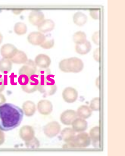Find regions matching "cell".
Instances as JSON below:
<instances>
[{"instance_id": "6da1fadb", "label": "cell", "mask_w": 125, "mask_h": 156, "mask_svg": "<svg viewBox=\"0 0 125 156\" xmlns=\"http://www.w3.org/2000/svg\"><path fill=\"white\" fill-rule=\"evenodd\" d=\"M23 110L11 103L0 105V129L9 131L18 127L23 119Z\"/></svg>"}, {"instance_id": "7a4b0ae2", "label": "cell", "mask_w": 125, "mask_h": 156, "mask_svg": "<svg viewBox=\"0 0 125 156\" xmlns=\"http://www.w3.org/2000/svg\"><path fill=\"white\" fill-rule=\"evenodd\" d=\"M37 67L34 62L29 59L25 65L20 68L18 72L20 76L19 83L20 85L35 76L37 71Z\"/></svg>"}, {"instance_id": "3957f363", "label": "cell", "mask_w": 125, "mask_h": 156, "mask_svg": "<svg viewBox=\"0 0 125 156\" xmlns=\"http://www.w3.org/2000/svg\"><path fill=\"white\" fill-rule=\"evenodd\" d=\"M38 90L44 96H52L57 90V87L53 79L39 82Z\"/></svg>"}, {"instance_id": "277c9868", "label": "cell", "mask_w": 125, "mask_h": 156, "mask_svg": "<svg viewBox=\"0 0 125 156\" xmlns=\"http://www.w3.org/2000/svg\"><path fill=\"white\" fill-rule=\"evenodd\" d=\"M91 139L89 134L86 132H81L75 136L73 140L68 144L72 147L86 148L91 144Z\"/></svg>"}, {"instance_id": "5b68a950", "label": "cell", "mask_w": 125, "mask_h": 156, "mask_svg": "<svg viewBox=\"0 0 125 156\" xmlns=\"http://www.w3.org/2000/svg\"><path fill=\"white\" fill-rule=\"evenodd\" d=\"M66 67L68 73H79L84 69V64L82 60L78 57H70L67 59Z\"/></svg>"}, {"instance_id": "8992f818", "label": "cell", "mask_w": 125, "mask_h": 156, "mask_svg": "<svg viewBox=\"0 0 125 156\" xmlns=\"http://www.w3.org/2000/svg\"><path fill=\"white\" fill-rule=\"evenodd\" d=\"M61 126L57 121H52L45 125L43 132L46 136L48 138L55 137L61 132Z\"/></svg>"}, {"instance_id": "52a82bcc", "label": "cell", "mask_w": 125, "mask_h": 156, "mask_svg": "<svg viewBox=\"0 0 125 156\" xmlns=\"http://www.w3.org/2000/svg\"><path fill=\"white\" fill-rule=\"evenodd\" d=\"M62 97L66 103L72 104L77 101L78 92L76 89L69 87H66L62 91Z\"/></svg>"}, {"instance_id": "ba28073f", "label": "cell", "mask_w": 125, "mask_h": 156, "mask_svg": "<svg viewBox=\"0 0 125 156\" xmlns=\"http://www.w3.org/2000/svg\"><path fill=\"white\" fill-rule=\"evenodd\" d=\"M38 85L39 81L36 78L35 76H34L21 85V87L23 92L30 94L35 92L38 90Z\"/></svg>"}, {"instance_id": "9c48e42d", "label": "cell", "mask_w": 125, "mask_h": 156, "mask_svg": "<svg viewBox=\"0 0 125 156\" xmlns=\"http://www.w3.org/2000/svg\"><path fill=\"white\" fill-rule=\"evenodd\" d=\"M77 112L74 110L67 109L62 112L60 116V120L65 126H71L73 121L77 118Z\"/></svg>"}, {"instance_id": "30bf717a", "label": "cell", "mask_w": 125, "mask_h": 156, "mask_svg": "<svg viewBox=\"0 0 125 156\" xmlns=\"http://www.w3.org/2000/svg\"><path fill=\"white\" fill-rule=\"evenodd\" d=\"M38 110L40 114L43 115H49L53 111L52 103L47 99L40 100L37 105Z\"/></svg>"}, {"instance_id": "8fae6325", "label": "cell", "mask_w": 125, "mask_h": 156, "mask_svg": "<svg viewBox=\"0 0 125 156\" xmlns=\"http://www.w3.org/2000/svg\"><path fill=\"white\" fill-rule=\"evenodd\" d=\"M34 130L30 126H23L20 129V136L22 140L27 142L32 140L34 137Z\"/></svg>"}, {"instance_id": "7c38bea8", "label": "cell", "mask_w": 125, "mask_h": 156, "mask_svg": "<svg viewBox=\"0 0 125 156\" xmlns=\"http://www.w3.org/2000/svg\"><path fill=\"white\" fill-rule=\"evenodd\" d=\"M18 49L16 47L10 43H7L3 45L0 50V53L3 58L11 59L14 56Z\"/></svg>"}, {"instance_id": "4fadbf2b", "label": "cell", "mask_w": 125, "mask_h": 156, "mask_svg": "<svg viewBox=\"0 0 125 156\" xmlns=\"http://www.w3.org/2000/svg\"><path fill=\"white\" fill-rule=\"evenodd\" d=\"M45 40V36L40 32H31L27 37L28 42L34 46H40Z\"/></svg>"}, {"instance_id": "5bb4252c", "label": "cell", "mask_w": 125, "mask_h": 156, "mask_svg": "<svg viewBox=\"0 0 125 156\" xmlns=\"http://www.w3.org/2000/svg\"><path fill=\"white\" fill-rule=\"evenodd\" d=\"M34 62L37 67L38 66L42 69L48 68L51 64V59L50 57L44 54H40L38 55L35 58Z\"/></svg>"}, {"instance_id": "9a60e30c", "label": "cell", "mask_w": 125, "mask_h": 156, "mask_svg": "<svg viewBox=\"0 0 125 156\" xmlns=\"http://www.w3.org/2000/svg\"><path fill=\"white\" fill-rule=\"evenodd\" d=\"M44 20V14L39 10H34L29 15V21L33 26H38Z\"/></svg>"}, {"instance_id": "2e32d148", "label": "cell", "mask_w": 125, "mask_h": 156, "mask_svg": "<svg viewBox=\"0 0 125 156\" xmlns=\"http://www.w3.org/2000/svg\"><path fill=\"white\" fill-rule=\"evenodd\" d=\"M72 128L75 132L81 133L87 129L88 124L85 119L77 118L72 123Z\"/></svg>"}, {"instance_id": "e0dca14e", "label": "cell", "mask_w": 125, "mask_h": 156, "mask_svg": "<svg viewBox=\"0 0 125 156\" xmlns=\"http://www.w3.org/2000/svg\"><path fill=\"white\" fill-rule=\"evenodd\" d=\"M55 24L52 20L50 19L44 20L38 26V30L41 33H47L53 30Z\"/></svg>"}, {"instance_id": "ac0fdd59", "label": "cell", "mask_w": 125, "mask_h": 156, "mask_svg": "<svg viewBox=\"0 0 125 156\" xmlns=\"http://www.w3.org/2000/svg\"><path fill=\"white\" fill-rule=\"evenodd\" d=\"M22 108L23 113L26 117H32V115H34L36 112V104L34 102L31 101H27L24 102Z\"/></svg>"}, {"instance_id": "d6986e66", "label": "cell", "mask_w": 125, "mask_h": 156, "mask_svg": "<svg viewBox=\"0 0 125 156\" xmlns=\"http://www.w3.org/2000/svg\"><path fill=\"white\" fill-rule=\"evenodd\" d=\"M92 142L93 147L98 148L100 145V128L97 126L92 128L89 132V134Z\"/></svg>"}, {"instance_id": "ffe728a7", "label": "cell", "mask_w": 125, "mask_h": 156, "mask_svg": "<svg viewBox=\"0 0 125 156\" xmlns=\"http://www.w3.org/2000/svg\"><path fill=\"white\" fill-rule=\"evenodd\" d=\"M75 133L73 128H65L61 132V137L65 143H68L73 140L76 136Z\"/></svg>"}, {"instance_id": "44dd1931", "label": "cell", "mask_w": 125, "mask_h": 156, "mask_svg": "<svg viewBox=\"0 0 125 156\" xmlns=\"http://www.w3.org/2000/svg\"><path fill=\"white\" fill-rule=\"evenodd\" d=\"M77 116L82 119H87L91 117L92 114V110L87 105H81L77 109Z\"/></svg>"}, {"instance_id": "7402d4cb", "label": "cell", "mask_w": 125, "mask_h": 156, "mask_svg": "<svg viewBox=\"0 0 125 156\" xmlns=\"http://www.w3.org/2000/svg\"><path fill=\"white\" fill-rule=\"evenodd\" d=\"M12 63L16 64H25L28 61V57L25 52L17 50L14 56L10 59Z\"/></svg>"}, {"instance_id": "603a6c76", "label": "cell", "mask_w": 125, "mask_h": 156, "mask_svg": "<svg viewBox=\"0 0 125 156\" xmlns=\"http://www.w3.org/2000/svg\"><path fill=\"white\" fill-rule=\"evenodd\" d=\"M73 23L78 26H82L85 25L88 21V17L85 14L81 12H77L73 15Z\"/></svg>"}, {"instance_id": "cb8c5ba5", "label": "cell", "mask_w": 125, "mask_h": 156, "mask_svg": "<svg viewBox=\"0 0 125 156\" xmlns=\"http://www.w3.org/2000/svg\"><path fill=\"white\" fill-rule=\"evenodd\" d=\"M35 76L39 82L52 79L51 78V76H52L51 71L48 68H46V69L41 68V69H39L37 71Z\"/></svg>"}, {"instance_id": "d4e9b609", "label": "cell", "mask_w": 125, "mask_h": 156, "mask_svg": "<svg viewBox=\"0 0 125 156\" xmlns=\"http://www.w3.org/2000/svg\"><path fill=\"white\" fill-rule=\"evenodd\" d=\"M91 43L89 41L81 44H77L75 46V51L80 55H86L89 53L91 50Z\"/></svg>"}, {"instance_id": "484cf974", "label": "cell", "mask_w": 125, "mask_h": 156, "mask_svg": "<svg viewBox=\"0 0 125 156\" xmlns=\"http://www.w3.org/2000/svg\"><path fill=\"white\" fill-rule=\"evenodd\" d=\"M12 68V62L10 59L2 58L0 60V72L3 74L10 73Z\"/></svg>"}, {"instance_id": "4316f807", "label": "cell", "mask_w": 125, "mask_h": 156, "mask_svg": "<svg viewBox=\"0 0 125 156\" xmlns=\"http://www.w3.org/2000/svg\"><path fill=\"white\" fill-rule=\"evenodd\" d=\"M87 41V35L85 32L79 31L73 34V41L76 44H81Z\"/></svg>"}, {"instance_id": "83f0119b", "label": "cell", "mask_w": 125, "mask_h": 156, "mask_svg": "<svg viewBox=\"0 0 125 156\" xmlns=\"http://www.w3.org/2000/svg\"><path fill=\"white\" fill-rule=\"evenodd\" d=\"M27 27L25 23L22 22H18L15 25L14 27V31L18 36H22L26 34Z\"/></svg>"}, {"instance_id": "f1b7e54d", "label": "cell", "mask_w": 125, "mask_h": 156, "mask_svg": "<svg viewBox=\"0 0 125 156\" xmlns=\"http://www.w3.org/2000/svg\"><path fill=\"white\" fill-rule=\"evenodd\" d=\"M89 107L92 111L98 112L100 109V98L97 97L92 99Z\"/></svg>"}, {"instance_id": "f546056e", "label": "cell", "mask_w": 125, "mask_h": 156, "mask_svg": "<svg viewBox=\"0 0 125 156\" xmlns=\"http://www.w3.org/2000/svg\"><path fill=\"white\" fill-rule=\"evenodd\" d=\"M25 144L26 147L28 148H37L40 146V143L37 138L34 137V138L32 139V140L29 142H25Z\"/></svg>"}, {"instance_id": "4dcf8cb0", "label": "cell", "mask_w": 125, "mask_h": 156, "mask_svg": "<svg viewBox=\"0 0 125 156\" xmlns=\"http://www.w3.org/2000/svg\"><path fill=\"white\" fill-rule=\"evenodd\" d=\"M54 45V39H52V40H45L40 46H41L42 48L48 50V49L52 48Z\"/></svg>"}, {"instance_id": "1f68e13d", "label": "cell", "mask_w": 125, "mask_h": 156, "mask_svg": "<svg viewBox=\"0 0 125 156\" xmlns=\"http://www.w3.org/2000/svg\"><path fill=\"white\" fill-rule=\"evenodd\" d=\"M91 39L95 44L99 45V44H100V33H99V31L94 32Z\"/></svg>"}, {"instance_id": "d6a6232c", "label": "cell", "mask_w": 125, "mask_h": 156, "mask_svg": "<svg viewBox=\"0 0 125 156\" xmlns=\"http://www.w3.org/2000/svg\"><path fill=\"white\" fill-rule=\"evenodd\" d=\"M99 9H92L90 10V15L91 18L95 20H98L99 18Z\"/></svg>"}, {"instance_id": "836d02e7", "label": "cell", "mask_w": 125, "mask_h": 156, "mask_svg": "<svg viewBox=\"0 0 125 156\" xmlns=\"http://www.w3.org/2000/svg\"><path fill=\"white\" fill-rule=\"evenodd\" d=\"M66 61L67 59H64L61 60L59 63V68L61 70V71L64 72V73H68L67 67H66Z\"/></svg>"}, {"instance_id": "e575fe53", "label": "cell", "mask_w": 125, "mask_h": 156, "mask_svg": "<svg viewBox=\"0 0 125 156\" xmlns=\"http://www.w3.org/2000/svg\"><path fill=\"white\" fill-rule=\"evenodd\" d=\"M93 58H94L96 62H99V61H100V48H96L94 51V52H93Z\"/></svg>"}, {"instance_id": "d590c367", "label": "cell", "mask_w": 125, "mask_h": 156, "mask_svg": "<svg viewBox=\"0 0 125 156\" xmlns=\"http://www.w3.org/2000/svg\"><path fill=\"white\" fill-rule=\"evenodd\" d=\"M5 87V82L3 79L0 76V93L3 92Z\"/></svg>"}, {"instance_id": "8d00e7d4", "label": "cell", "mask_w": 125, "mask_h": 156, "mask_svg": "<svg viewBox=\"0 0 125 156\" xmlns=\"http://www.w3.org/2000/svg\"><path fill=\"white\" fill-rule=\"evenodd\" d=\"M5 142V134L3 131L0 129V146L2 145Z\"/></svg>"}, {"instance_id": "74e56055", "label": "cell", "mask_w": 125, "mask_h": 156, "mask_svg": "<svg viewBox=\"0 0 125 156\" xmlns=\"http://www.w3.org/2000/svg\"><path fill=\"white\" fill-rule=\"evenodd\" d=\"M6 101L5 97L4 95L3 94H1L0 93V105L3 104L4 103H5Z\"/></svg>"}, {"instance_id": "f35d334b", "label": "cell", "mask_w": 125, "mask_h": 156, "mask_svg": "<svg viewBox=\"0 0 125 156\" xmlns=\"http://www.w3.org/2000/svg\"><path fill=\"white\" fill-rule=\"evenodd\" d=\"M3 35H2L1 33H0V44L2 43V41H3Z\"/></svg>"}]
</instances>
